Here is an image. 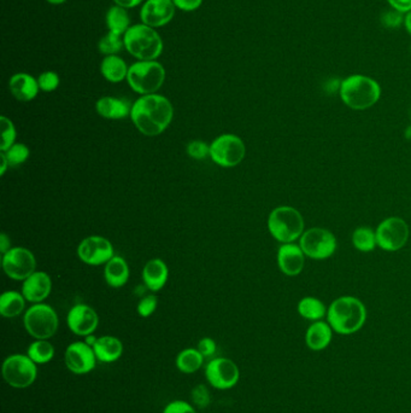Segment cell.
<instances>
[{
  "label": "cell",
  "mask_w": 411,
  "mask_h": 413,
  "mask_svg": "<svg viewBox=\"0 0 411 413\" xmlns=\"http://www.w3.org/2000/svg\"><path fill=\"white\" fill-rule=\"evenodd\" d=\"M174 108L162 95H142L132 105L131 119L140 133L147 137L161 135L169 127Z\"/></svg>",
  "instance_id": "cell-1"
},
{
  "label": "cell",
  "mask_w": 411,
  "mask_h": 413,
  "mask_svg": "<svg viewBox=\"0 0 411 413\" xmlns=\"http://www.w3.org/2000/svg\"><path fill=\"white\" fill-rule=\"evenodd\" d=\"M144 0H114L115 5L122 6L124 9H133L142 4Z\"/></svg>",
  "instance_id": "cell-45"
},
{
  "label": "cell",
  "mask_w": 411,
  "mask_h": 413,
  "mask_svg": "<svg viewBox=\"0 0 411 413\" xmlns=\"http://www.w3.org/2000/svg\"><path fill=\"white\" fill-rule=\"evenodd\" d=\"M97 340H98V338H95V336H93V334L88 335V336H86V338H85V342L87 343L88 346L91 347L95 346Z\"/></svg>",
  "instance_id": "cell-49"
},
{
  "label": "cell",
  "mask_w": 411,
  "mask_h": 413,
  "mask_svg": "<svg viewBox=\"0 0 411 413\" xmlns=\"http://www.w3.org/2000/svg\"><path fill=\"white\" fill-rule=\"evenodd\" d=\"M340 98L352 110H367L381 97V86L376 80L362 74L345 78L339 85Z\"/></svg>",
  "instance_id": "cell-3"
},
{
  "label": "cell",
  "mask_w": 411,
  "mask_h": 413,
  "mask_svg": "<svg viewBox=\"0 0 411 413\" xmlns=\"http://www.w3.org/2000/svg\"><path fill=\"white\" fill-rule=\"evenodd\" d=\"M305 258L299 244L285 243L277 251V266L287 277H297L304 270Z\"/></svg>",
  "instance_id": "cell-18"
},
{
  "label": "cell",
  "mask_w": 411,
  "mask_h": 413,
  "mask_svg": "<svg viewBox=\"0 0 411 413\" xmlns=\"http://www.w3.org/2000/svg\"><path fill=\"white\" fill-rule=\"evenodd\" d=\"M67 324L73 334L86 338L88 335L93 334L98 328V314L91 306L79 303L69 310Z\"/></svg>",
  "instance_id": "cell-17"
},
{
  "label": "cell",
  "mask_w": 411,
  "mask_h": 413,
  "mask_svg": "<svg viewBox=\"0 0 411 413\" xmlns=\"http://www.w3.org/2000/svg\"><path fill=\"white\" fill-rule=\"evenodd\" d=\"M299 246L305 256L313 260L332 258L338 248L336 236L324 227H311L304 231L299 239Z\"/></svg>",
  "instance_id": "cell-9"
},
{
  "label": "cell",
  "mask_w": 411,
  "mask_h": 413,
  "mask_svg": "<svg viewBox=\"0 0 411 413\" xmlns=\"http://www.w3.org/2000/svg\"><path fill=\"white\" fill-rule=\"evenodd\" d=\"M95 110L104 119L122 120L131 116L132 105L126 100L107 95L97 100Z\"/></svg>",
  "instance_id": "cell-23"
},
{
  "label": "cell",
  "mask_w": 411,
  "mask_h": 413,
  "mask_svg": "<svg viewBox=\"0 0 411 413\" xmlns=\"http://www.w3.org/2000/svg\"><path fill=\"white\" fill-rule=\"evenodd\" d=\"M38 83H39L41 91L53 92L60 86V75L57 73L51 72V70L41 73L38 78Z\"/></svg>",
  "instance_id": "cell-37"
},
{
  "label": "cell",
  "mask_w": 411,
  "mask_h": 413,
  "mask_svg": "<svg viewBox=\"0 0 411 413\" xmlns=\"http://www.w3.org/2000/svg\"><path fill=\"white\" fill-rule=\"evenodd\" d=\"M197 350L201 352L203 357H211L216 353L218 346H216V342L213 338H204L198 342Z\"/></svg>",
  "instance_id": "cell-42"
},
{
  "label": "cell",
  "mask_w": 411,
  "mask_h": 413,
  "mask_svg": "<svg viewBox=\"0 0 411 413\" xmlns=\"http://www.w3.org/2000/svg\"><path fill=\"white\" fill-rule=\"evenodd\" d=\"M124 48L138 61H157L163 52V40L146 24H133L123 36Z\"/></svg>",
  "instance_id": "cell-4"
},
{
  "label": "cell",
  "mask_w": 411,
  "mask_h": 413,
  "mask_svg": "<svg viewBox=\"0 0 411 413\" xmlns=\"http://www.w3.org/2000/svg\"><path fill=\"white\" fill-rule=\"evenodd\" d=\"M52 291V281L44 271H36L22 284V295L27 301L41 303L50 296Z\"/></svg>",
  "instance_id": "cell-19"
},
{
  "label": "cell",
  "mask_w": 411,
  "mask_h": 413,
  "mask_svg": "<svg viewBox=\"0 0 411 413\" xmlns=\"http://www.w3.org/2000/svg\"><path fill=\"white\" fill-rule=\"evenodd\" d=\"M129 266L124 258L119 255H115L110 261L105 263L104 268V278L107 281V286L111 288H122L126 286L129 279Z\"/></svg>",
  "instance_id": "cell-25"
},
{
  "label": "cell",
  "mask_w": 411,
  "mask_h": 413,
  "mask_svg": "<svg viewBox=\"0 0 411 413\" xmlns=\"http://www.w3.org/2000/svg\"><path fill=\"white\" fill-rule=\"evenodd\" d=\"M404 27H405V31H407L411 36V11L405 14L404 16Z\"/></svg>",
  "instance_id": "cell-48"
},
{
  "label": "cell",
  "mask_w": 411,
  "mask_h": 413,
  "mask_svg": "<svg viewBox=\"0 0 411 413\" xmlns=\"http://www.w3.org/2000/svg\"><path fill=\"white\" fill-rule=\"evenodd\" d=\"M3 377L15 390H26L36 381L38 365L27 354H11L1 367Z\"/></svg>",
  "instance_id": "cell-8"
},
{
  "label": "cell",
  "mask_w": 411,
  "mask_h": 413,
  "mask_svg": "<svg viewBox=\"0 0 411 413\" xmlns=\"http://www.w3.org/2000/svg\"><path fill=\"white\" fill-rule=\"evenodd\" d=\"M187 155L193 160H204L210 156V145L202 140H192L186 147Z\"/></svg>",
  "instance_id": "cell-38"
},
{
  "label": "cell",
  "mask_w": 411,
  "mask_h": 413,
  "mask_svg": "<svg viewBox=\"0 0 411 413\" xmlns=\"http://www.w3.org/2000/svg\"><path fill=\"white\" fill-rule=\"evenodd\" d=\"M410 50H411V48H410Z\"/></svg>",
  "instance_id": "cell-51"
},
{
  "label": "cell",
  "mask_w": 411,
  "mask_h": 413,
  "mask_svg": "<svg viewBox=\"0 0 411 413\" xmlns=\"http://www.w3.org/2000/svg\"><path fill=\"white\" fill-rule=\"evenodd\" d=\"M0 127H1V144H0V151L4 152L15 144L17 132L15 125L11 120L6 116L0 117Z\"/></svg>",
  "instance_id": "cell-34"
},
{
  "label": "cell",
  "mask_w": 411,
  "mask_h": 413,
  "mask_svg": "<svg viewBox=\"0 0 411 413\" xmlns=\"http://www.w3.org/2000/svg\"><path fill=\"white\" fill-rule=\"evenodd\" d=\"M9 88L11 95L20 102H31L39 93L38 79L27 73H17L9 81Z\"/></svg>",
  "instance_id": "cell-20"
},
{
  "label": "cell",
  "mask_w": 411,
  "mask_h": 413,
  "mask_svg": "<svg viewBox=\"0 0 411 413\" xmlns=\"http://www.w3.org/2000/svg\"><path fill=\"white\" fill-rule=\"evenodd\" d=\"M11 248V241L9 239V236L6 234H1L0 235V251H1V254H5Z\"/></svg>",
  "instance_id": "cell-46"
},
{
  "label": "cell",
  "mask_w": 411,
  "mask_h": 413,
  "mask_svg": "<svg viewBox=\"0 0 411 413\" xmlns=\"http://www.w3.org/2000/svg\"><path fill=\"white\" fill-rule=\"evenodd\" d=\"M304 229L303 215L293 206H277L269 214V232L281 244L296 242L304 234Z\"/></svg>",
  "instance_id": "cell-5"
},
{
  "label": "cell",
  "mask_w": 411,
  "mask_h": 413,
  "mask_svg": "<svg viewBox=\"0 0 411 413\" xmlns=\"http://www.w3.org/2000/svg\"><path fill=\"white\" fill-rule=\"evenodd\" d=\"M173 0H146L140 10L142 23L159 28L169 23L175 16Z\"/></svg>",
  "instance_id": "cell-16"
},
{
  "label": "cell",
  "mask_w": 411,
  "mask_h": 413,
  "mask_svg": "<svg viewBox=\"0 0 411 413\" xmlns=\"http://www.w3.org/2000/svg\"><path fill=\"white\" fill-rule=\"evenodd\" d=\"M93 347L85 341L73 342L64 352V362L69 371L75 375L90 374L97 365Z\"/></svg>",
  "instance_id": "cell-15"
},
{
  "label": "cell",
  "mask_w": 411,
  "mask_h": 413,
  "mask_svg": "<svg viewBox=\"0 0 411 413\" xmlns=\"http://www.w3.org/2000/svg\"><path fill=\"white\" fill-rule=\"evenodd\" d=\"M175 8L181 10V11H196L197 9L201 8L203 4V0H173Z\"/></svg>",
  "instance_id": "cell-43"
},
{
  "label": "cell",
  "mask_w": 411,
  "mask_h": 413,
  "mask_svg": "<svg viewBox=\"0 0 411 413\" xmlns=\"http://www.w3.org/2000/svg\"><path fill=\"white\" fill-rule=\"evenodd\" d=\"M46 1H48V3H50V4L52 5H60L63 4V3H65L67 0H46Z\"/></svg>",
  "instance_id": "cell-50"
},
{
  "label": "cell",
  "mask_w": 411,
  "mask_h": 413,
  "mask_svg": "<svg viewBox=\"0 0 411 413\" xmlns=\"http://www.w3.org/2000/svg\"><path fill=\"white\" fill-rule=\"evenodd\" d=\"M157 305H159V300L154 295H146L139 302L137 310L140 317L149 318L154 313V310H157Z\"/></svg>",
  "instance_id": "cell-39"
},
{
  "label": "cell",
  "mask_w": 411,
  "mask_h": 413,
  "mask_svg": "<svg viewBox=\"0 0 411 413\" xmlns=\"http://www.w3.org/2000/svg\"><path fill=\"white\" fill-rule=\"evenodd\" d=\"M26 298L18 291H5L0 296V314L4 318H15L23 313L26 308Z\"/></svg>",
  "instance_id": "cell-27"
},
{
  "label": "cell",
  "mask_w": 411,
  "mask_h": 413,
  "mask_svg": "<svg viewBox=\"0 0 411 413\" xmlns=\"http://www.w3.org/2000/svg\"><path fill=\"white\" fill-rule=\"evenodd\" d=\"M3 270L9 278L26 281L36 272V260L32 251L23 246H14L3 254Z\"/></svg>",
  "instance_id": "cell-13"
},
{
  "label": "cell",
  "mask_w": 411,
  "mask_h": 413,
  "mask_svg": "<svg viewBox=\"0 0 411 413\" xmlns=\"http://www.w3.org/2000/svg\"><path fill=\"white\" fill-rule=\"evenodd\" d=\"M245 155V143L235 135H220L210 144V159L220 167H235L242 163Z\"/></svg>",
  "instance_id": "cell-10"
},
{
  "label": "cell",
  "mask_w": 411,
  "mask_h": 413,
  "mask_svg": "<svg viewBox=\"0 0 411 413\" xmlns=\"http://www.w3.org/2000/svg\"><path fill=\"white\" fill-rule=\"evenodd\" d=\"M129 67L127 66L126 61L117 56H105L100 64V73L104 76V79L110 81L112 84L121 83L123 80H127Z\"/></svg>",
  "instance_id": "cell-26"
},
{
  "label": "cell",
  "mask_w": 411,
  "mask_h": 413,
  "mask_svg": "<svg viewBox=\"0 0 411 413\" xmlns=\"http://www.w3.org/2000/svg\"><path fill=\"white\" fill-rule=\"evenodd\" d=\"M3 154L6 156L10 167H16V166H20L27 161L28 157L31 155V151L26 144L15 143Z\"/></svg>",
  "instance_id": "cell-35"
},
{
  "label": "cell",
  "mask_w": 411,
  "mask_h": 413,
  "mask_svg": "<svg viewBox=\"0 0 411 413\" xmlns=\"http://www.w3.org/2000/svg\"><path fill=\"white\" fill-rule=\"evenodd\" d=\"M375 232L378 246L390 253L400 251L410 237L409 225L405 220L398 216L384 219L379 226L376 227Z\"/></svg>",
  "instance_id": "cell-11"
},
{
  "label": "cell",
  "mask_w": 411,
  "mask_h": 413,
  "mask_svg": "<svg viewBox=\"0 0 411 413\" xmlns=\"http://www.w3.org/2000/svg\"><path fill=\"white\" fill-rule=\"evenodd\" d=\"M191 399L194 405L199 409H206L211 402V395L208 387L204 385H197L191 392Z\"/></svg>",
  "instance_id": "cell-36"
},
{
  "label": "cell",
  "mask_w": 411,
  "mask_h": 413,
  "mask_svg": "<svg viewBox=\"0 0 411 413\" xmlns=\"http://www.w3.org/2000/svg\"><path fill=\"white\" fill-rule=\"evenodd\" d=\"M332 326L329 325V322L319 320L313 322L311 325L309 326L305 334V343L309 350L314 352H321L326 350L331 345L333 340Z\"/></svg>",
  "instance_id": "cell-22"
},
{
  "label": "cell",
  "mask_w": 411,
  "mask_h": 413,
  "mask_svg": "<svg viewBox=\"0 0 411 413\" xmlns=\"http://www.w3.org/2000/svg\"><path fill=\"white\" fill-rule=\"evenodd\" d=\"M27 355L36 365L48 364L55 357V347L48 340H36L28 347Z\"/></svg>",
  "instance_id": "cell-31"
},
{
  "label": "cell",
  "mask_w": 411,
  "mask_h": 413,
  "mask_svg": "<svg viewBox=\"0 0 411 413\" xmlns=\"http://www.w3.org/2000/svg\"><path fill=\"white\" fill-rule=\"evenodd\" d=\"M78 255L82 263L90 266L104 265L115 256L114 246L102 236H90L78 246Z\"/></svg>",
  "instance_id": "cell-14"
},
{
  "label": "cell",
  "mask_w": 411,
  "mask_h": 413,
  "mask_svg": "<svg viewBox=\"0 0 411 413\" xmlns=\"http://www.w3.org/2000/svg\"><path fill=\"white\" fill-rule=\"evenodd\" d=\"M9 167H10V164H9L6 156L3 152H0V175H4Z\"/></svg>",
  "instance_id": "cell-47"
},
{
  "label": "cell",
  "mask_w": 411,
  "mask_h": 413,
  "mask_svg": "<svg viewBox=\"0 0 411 413\" xmlns=\"http://www.w3.org/2000/svg\"><path fill=\"white\" fill-rule=\"evenodd\" d=\"M365 320L367 308L363 302L350 295L334 300L327 310V322L336 334H356L363 328Z\"/></svg>",
  "instance_id": "cell-2"
},
{
  "label": "cell",
  "mask_w": 411,
  "mask_h": 413,
  "mask_svg": "<svg viewBox=\"0 0 411 413\" xmlns=\"http://www.w3.org/2000/svg\"><path fill=\"white\" fill-rule=\"evenodd\" d=\"M123 48H124L123 36H117L115 33L107 32L102 39L99 40V52L104 56L117 55L119 52L122 51Z\"/></svg>",
  "instance_id": "cell-33"
},
{
  "label": "cell",
  "mask_w": 411,
  "mask_h": 413,
  "mask_svg": "<svg viewBox=\"0 0 411 413\" xmlns=\"http://www.w3.org/2000/svg\"><path fill=\"white\" fill-rule=\"evenodd\" d=\"M388 4L395 11L407 14L411 11V0H388Z\"/></svg>",
  "instance_id": "cell-44"
},
{
  "label": "cell",
  "mask_w": 411,
  "mask_h": 413,
  "mask_svg": "<svg viewBox=\"0 0 411 413\" xmlns=\"http://www.w3.org/2000/svg\"><path fill=\"white\" fill-rule=\"evenodd\" d=\"M381 21L388 28H398L400 24L403 23L404 17H402L400 12L395 11L392 9L391 11L385 12L381 17Z\"/></svg>",
  "instance_id": "cell-41"
},
{
  "label": "cell",
  "mask_w": 411,
  "mask_h": 413,
  "mask_svg": "<svg viewBox=\"0 0 411 413\" xmlns=\"http://www.w3.org/2000/svg\"><path fill=\"white\" fill-rule=\"evenodd\" d=\"M24 329L36 340H50L55 336L60 319L55 310L46 303H34L23 317Z\"/></svg>",
  "instance_id": "cell-7"
},
{
  "label": "cell",
  "mask_w": 411,
  "mask_h": 413,
  "mask_svg": "<svg viewBox=\"0 0 411 413\" xmlns=\"http://www.w3.org/2000/svg\"><path fill=\"white\" fill-rule=\"evenodd\" d=\"M297 310L301 315V318L310 320V322H319L322 320L324 317H327V310L329 308L324 306V302L320 298H314V296H305L298 302Z\"/></svg>",
  "instance_id": "cell-28"
},
{
  "label": "cell",
  "mask_w": 411,
  "mask_h": 413,
  "mask_svg": "<svg viewBox=\"0 0 411 413\" xmlns=\"http://www.w3.org/2000/svg\"><path fill=\"white\" fill-rule=\"evenodd\" d=\"M352 244L357 251L362 253L373 251L378 246L375 230L370 227L360 226L352 234Z\"/></svg>",
  "instance_id": "cell-32"
},
{
  "label": "cell",
  "mask_w": 411,
  "mask_h": 413,
  "mask_svg": "<svg viewBox=\"0 0 411 413\" xmlns=\"http://www.w3.org/2000/svg\"><path fill=\"white\" fill-rule=\"evenodd\" d=\"M105 21H107L109 32L115 33L117 36H124L131 27L129 14L127 11V9L119 5H114L107 10Z\"/></svg>",
  "instance_id": "cell-29"
},
{
  "label": "cell",
  "mask_w": 411,
  "mask_h": 413,
  "mask_svg": "<svg viewBox=\"0 0 411 413\" xmlns=\"http://www.w3.org/2000/svg\"><path fill=\"white\" fill-rule=\"evenodd\" d=\"M206 357H203L197 348H186L181 350L176 357V367L182 374H194L203 366Z\"/></svg>",
  "instance_id": "cell-30"
},
{
  "label": "cell",
  "mask_w": 411,
  "mask_h": 413,
  "mask_svg": "<svg viewBox=\"0 0 411 413\" xmlns=\"http://www.w3.org/2000/svg\"><path fill=\"white\" fill-rule=\"evenodd\" d=\"M163 413H197L193 405L183 400H174L169 402L163 409Z\"/></svg>",
  "instance_id": "cell-40"
},
{
  "label": "cell",
  "mask_w": 411,
  "mask_h": 413,
  "mask_svg": "<svg viewBox=\"0 0 411 413\" xmlns=\"http://www.w3.org/2000/svg\"><path fill=\"white\" fill-rule=\"evenodd\" d=\"M206 381L218 390H232L240 380L237 364L228 357H214L206 366Z\"/></svg>",
  "instance_id": "cell-12"
},
{
  "label": "cell",
  "mask_w": 411,
  "mask_h": 413,
  "mask_svg": "<svg viewBox=\"0 0 411 413\" xmlns=\"http://www.w3.org/2000/svg\"><path fill=\"white\" fill-rule=\"evenodd\" d=\"M169 277L166 263L161 258H152L145 265L143 270L144 284L151 291H162Z\"/></svg>",
  "instance_id": "cell-21"
},
{
  "label": "cell",
  "mask_w": 411,
  "mask_h": 413,
  "mask_svg": "<svg viewBox=\"0 0 411 413\" xmlns=\"http://www.w3.org/2000/svg\"><path fill=\"white\" fill-rule=\"evenodd\" d=\"M93 350L98 362L111 364L122 357L123 345L121 340L115 336H102L95 342Z\"/></svg>",
  "instance_id": "cell-24"
},
{
  "label": "cell",
  "mask_w": 411,
  "mask_h": 413,
  "mask_svg": "<svg viewBox=\"0 0 411 413\" xmlns=\"http://www.w3.org/2000/svg\"><path fill=\"white\" fill-rule=\"evenodd\" d=\"M166 81V69L157 61H138L132 64L127 83L139 95H154Z\"/></svg>",
  "instance_id": "cell-6"
}]
</instances>
